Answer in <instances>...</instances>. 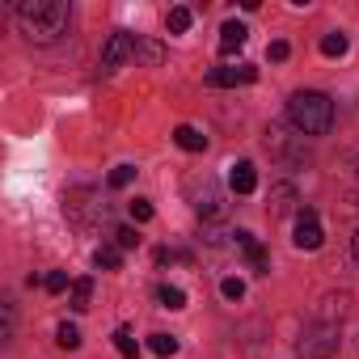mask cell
Wrapping results in <instances>:
<instances>
[{
  "instance_id": "cell-9",
  "label": "cell",
  "mask_w": 359,
  "mask_h": 359,
  "mask_svg": "<svg viewBox=\"0 0 359 359\" xmlns=\"http://www.w3.org/2000/svg\"><path fill=\"white\" fill-rule=\"evenodd\" d=\"M229 187H233V195H254V187H258V169H254L250 161H237V165L229 169Z\"/></svg>"
},
{
  "instance_id": "cell-17",
  "label": "cell",
  "mask_w": 359,
  "mask_h": 359,
  "mask_svg": "<svg viewBox=\"0 0 359 359\" xmlns=\"http://www.w3.org/2000/svg\"><path fill=\"white\" fill-rule=\"evenodd\" d=\"M148 351L161 355V359H169V355H177V338H173V334H152V338H148Z\"/></svg>"
},
{
  "instance_id": "cell-6",
  "label": "cell",
  "mask_w": 359,
  "mask_h": 359,
  "mask_svg": "<svg viewBox=\"0 0 359 359\" xmlns=\"http://www.w3.org/2000/svg\"><path fill=\"white\" fill-rule=\"evenodd\" d=\"M292 241H296V250H321L325 233H321V220H317L313 208H304V212L296 216V233H292Z\"/></svg>"
},
{
  "instance_id": "cell-27",
  "label": "cell",
  "mask_w": 359,
  "mask_h": 359,
  "mask_svg": "<svg viewBox=\"0 0 359 359\" xmlns=\"http://www.w3.org/2000/svg\"><path fill=\"white\" fill-rule=\"evenodd\" d=\"M287 55H292V47H287L283 39H275V43H271V60H275V64H283Z\"/></svg>"
},
{
  "instance_id": "cell-29",
  "label": "cell",
  "mask_w": 359,
  "mask_h": 359,
  "mask_svg": "<svg viewBox=\"0 0 359 359\" xmlns=\"http://www.w3.org/2000/svg\"><path fill=\"white\" fill-rule=\"evenodd\" d=\"M355 177H359V156H355Z\"/></svg>"
},
{
  "instance_id": "cell-16",
  "label": "cell",
  "mask_w": 359,
  "mask_h": 359,
  "mask_svg": "<svg viewBox=\"0 0 359 359\" xmlns=\"http://www.w3.org/2000/svg\"><path fill=\"white\" fill-rule=\"evenodd\" d=\"M191 22H195V18H191V9H187V5H177V9H169V18H165L169 34H187V30H191Z\"/></svg>"
},
{
  "instance_id": "cell-10",
  "label": "cell",
  "mask_w": 359,
  "mask_h": 359,
  "mask_svg": "<svg viewBox=\"0 0 359 359\" xmlns=\"http://www.w3.org/2000/svg\"><path fill=\"white\" fill-rule=\"evenodd\" d=\"M245 39H250V30H245L241 22H224V26H220V51H224V55L241 51V47H245Z\"/></svg>"
},
{
  "instance_id": "cell-15",
  "label": "cell",
  "mask_w": 359,
  "mask_h": 359,
  "mask_svg": "<svg viewBox=\"0 0 359 359\" xmlns=\"http://www.w3.org/2000/svg\"><path fill=\"white\" fill-rule=\"evenodd\" d=\"M156 300H161V309H187V292L173 287V283H161L156 287Z\"/></svg>"
},
{
  "instance_id": "cell-3",
  "label": "cell",
  "mask_w": 359,
  "mask_h": 359,
  "mask_svg": "<svg viewBox=\"0 0 359 359\" xmlns=\"http://www.w3.org/2000/svg\"><path fill=\"white\" fill-rule=\"evenodd\" d=\"M187 199L191 208L199 212V220H220L224 216V191L212 173H195L191 182H187Z\"/></svg>"
},
{
  "instance_id": "cell-7",
  "label": "cell",
  "mask_w": 359,
  "mask_h": 359,
  "mask_svg": "<svg viewBox=\"0 0 359 359\" xmlns=\"http://www.w3.org/2000/svg\"><path fill=\"white\" fill-rule=\"evenodd\" d=\"M266 148H271L275 156L292 161V165H300V161L309 156V152H304V135H296V140H292V135H283L279 127H271V131H266Z\"/></svg>"
},
{
  "instance_id": "cell-28",
  "label": "cell",
  "mask_w": 359,
  "mask_h": 359,
  "mask_svg": "<svg viewBox=\"0 0 359 359\" xmlns=\"http://www.w3.org/2000/svg\"><path fill=\"white\" fill-rule=\"evenodd\" d=\"M351 254H355V262H359V233L351 237Z\"/></svg>"
},
{
  "instance_id": "cell-25",
  "label": "cell",
  "mask_w": 359,
  "mask_h": 359,
  "mask_svg": "<svg viewBox=\"0 0 359 359\" xmlns=\"http://www.w3.org/2000/svg\"><path fill=\"white\" fill-rule=\"evenodd\" d=\"M114 245H118V250H135V245H140L135 229H114Z\"/></svg>"
},
{
  "instance_id": "cell-21",
  "label": "cell",
  "mask_w": 359,
  "mask_h": 359,
  "mask_svg": "<svg viewBox=\"0 0 359 359\" xmlns=\"http://www.w3.org/2000/svg\"><path fill=\"white\" fill-rule=\"evenodd\" d=\"M93 262H97V266H106V271H114V266L123 262V250H118V245H102V250L93 254Z\"/></svg>"
},
{
  "instance_id": "cell-8",
  "label": "cell",
  "mask_w": 359,
  "mask_h": 359,
  "mask_svg": "<svg viewBox=\"0 0 359 359\" xmlns=\"http://www.w3.org/2000/svg\"><path fill=\"white\" fill-rule=\"evenodd\" d=\"M233 245H237V250L250 258V266H254V271H266V250H262V241H258L254 233L237 229V233H233Z\"/></svg>"
},
{
  "instance_id": "cell-13",
  "label": "cell",
  "mask_w": 359,
  "mask_h": 359,
  "mask_svg": "<svg viewBox=\"0 0 359 359\" xmlns=\"http://www.w3.org/2000/svg\"><path fill=\"white\" fill-rule=\"evenodd\" d=\"M89 296H93V279H89V275L72 279V292H68V304H72V313H85V309H89Z\"/></svg>"
},
{
  "instance_id": "cell-22",
  "label": "cell",
  "mask_w": 359,
  "mask_h": 359,
  "mask_svg": "<svg viewBox=\"0 0 359 359\" xmlns=\"http://www.w3.org/2000/svg\"><path fill=\"white\" fill-rule=\"evenodd\" d=\"M55 342H60V346H64V351H76V346H81V330H76V325H68V321H64V325H60V330H55Z\"/></svg>"
},
{
  "instance_id": "cell-26",
  "label": "cell",
  "mask_w": 359,
  "mask_h": 359,
  "mask_svg": "<svg viewBox=\"0 0 359 359\" xmlns=\"http://www.w3.org/2000/svg\"><path fill=\"white\" fill-rule=\"evenodd\" d=\"M220 292H224L229 300H241V296H245V283H241V279H224V283H220Z\"/></svg>"
},
{
  "instance_id": "cell-1",
  "label": "cell",
  "mask_w": 359,
  "mask_h": 359,
  "mask_svg": "<svg viewBox=\"0 0 359 359\" xmlns=\"http://www.w3.org/2000/svg\"><path fill=\"white\" fill-rule=\"evenodd\" d=\"M13 18H18V30L30 43L47 47V43H60L68 34L72 5H68V0H22V5L13 9Z\"/></svg>"
},
{
  "instance_id": "cell-24",
  "label": "cell",
  "mask_w": 359,
  "mask_h": 359,
  "mask_svg": "<svg viewBox=\"0 0 359 359\" xmlns=\"http://www.w3.org/2000/svg\"><path fill=\"white\" fill-rule=\"evenodd\" d=\"M152 216H156V212H152L148 199H135V203H131V220H135V224H148Z\"/></svg>"
},
{
  "instance_id": "cell-14",
  "label": "cell",
  "mask_w": 359,
  "mask_h": 359,
  "mask_svg": "<svg viewBox=\"0 0 359 359\" xmlns=\"http://www.w3.org/2000/svg\"><path fill=\"white\" fill-rule=\"evenodd\" d=\"M114 351H118L123 359H135V355H140V342H135V334H131L127 325L114 330Z\"/></svg>"
},
{
  "instance_id": "cell-20",
  "label": "cell",
  "mask_w": 359,
  "mask_h": 359,
  "mask_svg": "<svg viewBox=\"0 0 359 359\" xmlns=\"http://www.w3.org/2000/svg\"><path fill=\"white\" fill-rule=\"evenodd\" d=\"M135 182V165H114L110 169V187L114 191H123V187H131Z\"/></svg>"
},
{
  "instance_id": "cell-23",
  "label": "cell",
  "mask_w": 359,
  "mask_h": 359,
  "mask_svg": "<svg viewBox=\"0 0 359 359\" xmlns=\"http://www.w3.org/2000/svg\"><path fill=\"white\" fill-rule=\"evenodd\" d=\"M43 287H47V292H72V283H68V275H64V271L43 275Z\"/></svg>"
},
{
  "instance_id": "cell-12",
  "label": "cell",
  "mask_w": 359,
  "mask_h": 359,
  "mask_svg": "<svg viewBox=\"0 0 359 359\" xmlns=\"http://www.w3.org/2000/svg\"><path fill=\"white\" fill-rule=\"evenodd\" d=\"M173 144L182 148V152H203V148H208V135H203L199 127H187V123H182V127L173 131Z\"/></svg>"
},
{
  "instance_id": "cell-18",
  "label": "cell",
  "mask_w": 359,
  "mask_h": 359,
  "mask_svg": "<svg viewBox=\"0 0 359 359\" xmlns=\"http://www.w3.org/2000/svg\"><path fill=\"white\" fill-rule=\"evenodd\" d=\"M346 47H351V43H346V34H338V30L321 39V55H330V60H334V55H346Z\"/></svg>"
},
{
  "instance_id": "cell-11",
  "label": "cell",
  "mask_w": 359,
  "mask_h": 359,
  "mask_svg": "<svg viewBox=\"0 0 359 359\" xmlns=\"http://www.w3.org/2000/svg\"><path fill=\"white\" fill-rule=\"evenodd\" d=\"M292 208H296V187H292V182L271 187V216H287Z\"/></svg>"
},
{
  "instance_id": "cell-5",
  "label": "cell",
  "mask_w": 359,
  "mask_h": 359,
  "mask_svg": "<svg viewBox=\"0 0 359 359\" xmlns=\"http://www.w3.org/2000/svg\"><path fill=\"white\" fill-rule=\"evenodd\" d=\"M258 81V68L254 64H224V68H212L208 72V85L212 89H233V85H254Z\"/></svg>"
},
{
  "instance_id": "cell-19",
  "label": "cell",
  "mask_w": 359,
  "mask_h": 359,
  "mask_svg": "<svg viewBox=\"0 0 359 359\" xmlns=\"http://www.w3.org/2000/svg\"><path fill=\"white\" fill-rule=\"evenodd\" d=\"M135 60H144V64H161V60H165V47H156V43H144V39H135Z\"/></svg>"
},
{
  "instance_id": "cell-2",
  "label": "cell",
  "mask_w": 359,
  "mask_h": 359,
  "mask_svg": "<svg viewBox=\"0 0 359 359\" xmlns=\"http://www.w3.org/2000/svg\"><path fill=\"white\" fill-rule=\"evenodd\" d=\"M287 123L300 135H325L334 127V102L317 89H296L287 97Z\"/></svg>"
},
{
  "instance_id": "cell-4",
  "label": "cell",
  "mask_w": 359,
  "mask_h": 359,
  "mask_svg": "<svg viewBox=\"0 0 359 359\" xmlns=\"http://www.w3.org/2000/svg\"><path fill=\"white\" fill-rule=\"evenodd\" d=\"M127 60H135V34L118 30V34H110L106 47H102V72H114V68H123Z\"/></svg>"
}]
</instances>
